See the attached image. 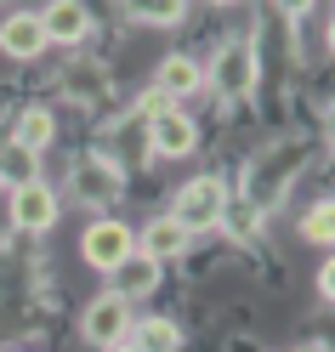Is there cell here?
Returning a JSON list of instances; mask_svg holds the SVG:
<instances>
[{
  "instance_id": "19",
  "label": "cell",
  "mask_w": 335,
  "mask_h": 352,
  "mask_svg": "<svg viewBox=\"0 0 335 352\" xmlns=\"http://www.w3.org/2000/svg\"><path fill=\"white\" fill-rule=\"evenodd\" d=\"M318 290H324V301H335V250H329V261L318 267Z\"/></svg>"
},
{
  "instance_id": "22",
  "label": "cell",
  "mask_w": 335,
  "mask_h": 352,
  "mask_svg": "<svg viewBox=\"0 0 335 352\" xmlns=\"http://www.w3.org/2000/svg\"><path fill=\"white\" fill-rule=\"evenodd\" d=\"M329 52H335V17H329Z\"/></svg>"
},
{
  "instance_id": "10",
  "label": "cell",
  "mask_w": 335,
  "mask_h": 352,
  "mask_svg": "<svg viewBox=\"0 0 335 352\" xmlns=\"http://www.w3.org/2000/svg\"><path fill=\"white\" fill-rule=\"evenodd\" d=\"M199 85H205V69H199L193 57H165V63H160V74H153V91H160L165 102L193 97Z\"/></svg>"
},
{
  "instance_id": "18",
  "label": "cell",
  "mask_w": 335,
  "mask_h": 352,
  "mask_svg": "<svg viewBox=\"0 0 335 352\" xmlns=\"http://www.w3.org/2000/svg\"><path fill=\"white\" fill-rule=\"evenodd\" d=\"M301 239H307V245H335V199L307 205V216H301Z\"/></svg>"
},
{
  "instance_id": "20",
  "label": "cell",
  "mask_w": 335,
  "mask_h": 352,
  "mask_svg": "<svg viewBox=\"0 0 335 352\" xmlns=\"http://www.w3.org/2000/svg\"><path fill=\"white\" fill-rule=\"evenodd\" d=\"M273 6H279V12H307L312 0H273Z\"/></svg>"
},
{
  "instance_id": "23",
  "label": "cell",
  "mask_w": 335,
  "mask_h": 352,
  "mask_svg": "<svg viewBox=\"0 0 335 352\" xmlns=\"http://www.w3.org/2000/svg\"><path fill=\"white\" fill-rule=\"evenodd\" d=\"M210 6H239V0H210Z\"/></svg>"
},
{
  "instance_id": "14",
  "label": "cell",
  "mask_w": 335,
  "mask_h": 352,
  "mask_svg": "<svg viewBox=\"0 0 335 352\" xmlns=\"http://www.w3.org/2000/svg\"><path fill=\"white\" fill-rule=\"evenodd\" d=\"M125 341L137 352H176V346H182V329H176L171 318H137Z\"/></svg>"
},
{
  "instance_id": "11",
  "label": "cell",
  "mask_w": 335,
  "mask_h": 352,
  "mask_svg": "<svg viewBox=\"0 0 335 352\" xmlns=\"http://www.w3.org/2000/svg\"><path fill=\"white\" fill-rule=\"evenodd\" d=\"M74 182H80V199L108 205V199H120L125 176H120L114 165H108V160H80V165H74Z\"/></svg>"
},
{
  "instance_id": "5",
  "label": "cell",
  "mask_w": 335,
  "mask_h": 352,
  "mask_svg": "<svg viewBox=\"0 0 335 352\" xmlns=\"http://www.w3.org/2000/svg\"><path fill=\"white\" fill-rule=\"evenodd\" d=\"M57 210H63L57 193L40 182V176L23 182V188H12V228L17 233H52L57 228Z\"/></svg>"
},
{
  "instance_id": "9",
  "label": "cell",
  "mask_w": 335,
  "mask_h": 352,
  "mask_svg": "<svg viewBox=\"0 0 335 352\" xmlns=\"http://www.w3.org/2000/svg\"><path fill=\"white\" fill-rule=\"evenodd\" d=\"M188 239H193V233L176 222V216H153V222L137 233V250H142V256H153V261L165 267L171 256H182V250H188Z\"/></svg>"
},
{
  "instance_id": "3",
  "label": "cell",
  "mask_w": 335,
  "mask_h": 352,
  "mask_svg": "<svg viewBox=\"0 0 335 352\" xmlns=\"http://www.w3.org/2000/svg\"><path fill=\"white\" fill-rule=\"evenodd\" d=\"M205 85H216V97H250L256 91V52L244 46V40H233V46H221L216 63L205 69Z\"/></svg>"
},
{
  "instance_id": "24",
  "label": "cell",
  "mask_w": 335,
  "mask_h": 352,
  "mask_svg": "<svg viewBox=\"0 0 335 352\" xmlns=\"http://www.w3.org/2000/svg\"><path fill=\"white\" fill-rule=\"evenodd\" d=\"M296 352H318V346H296Z\"/></svg>"
},
{
  "instance_id": "12",
  "label": "cell",
  "mask_w": 335,
  "mask_h": 352,
  "mask_svg": "<svg viewBox=\"0 0 335 352\" xmlns=\"http://www.w3.org/2000/svg\"><path fill=\"white\" fill-rule=\"evenodd\" d=\"M114 278H120V296H125V301H142V296L160 290V261L142 256V250H131L120 267H114Z\"/></svg>"
},
{
  "instance_id": "21",
  "label": "cell",
  "mask_w": 335,
  "mask_h": 352,
  "mask_svg": "<svg viewBox=\"0 0 335 352\" xmlns=\"http://www.w3.org/2000/svg\"><path fill=\"white\" fill-rule=\"evenodd\" d=\"M108 352H137V346H131V341H120V346H108Z\"/></svg>"
},
{
  "instance_id": "16",
  "label": "cell",
  "mask_w": 335,
  "mask_h": 352,
  "mask_svg": "<svg viewBox=\"0 0 335 352\" xmlns=\"http://www.w3.org/2000/svg\"><path fill=\"white\" fill-rule=\"evenodd\" d=\"M34 160H40L34 148H23V142H6V148H0V182H6V188H23V182H34Z\"/></svg>"
},
{
  "instance_id": "6",
  "label": "cell",
  "mask_w": 335,
  "mask_h": 352,
  "mask_svg": "<svg viewBox=\"0 0 335 352\" xmlns=\"http://www.w3.org/2000/svg\"><path fill=\"white\" fill-rule=\"evenodd\" d=\"M148 148L160 153V160H188L199 148V125L182 114V108H160V114L148 120Z\"/></svg>"
},
{
  "instance_id": "8",
  "label": "cell",
  "mask_w": 335,
  "mask_h": 352,
  "mask_svg": "<svg viewBox=\"0 0 335 352\" xmlns=\"http://www.w3.org/2000/svg\"><path fill=\"white\" fill-rule=\"evenodd\" d=\"M0 52L17 57V63H29L46 52V29H40V17L34 12H12L6 23H0Z\"/></svg>"
},
{
  "instance_id": "1",
  "label": "cell",
  "mask_w": 335,
  "mask_h": 352,
  "mask_svg": "<svg viewBox=\"0 0 335 352\" xmlns=\"http://www.w3.org/2000/svg\"><path fill=\"white\" fill-rule=\"evenodd\" d=\"M171 216H176L188 233L216 228L221 216H228V188H221V176H193V182H182V188H176Z\"/></svg>"
},
{
  "instance_id": "2",
  "label": "cell",
  "mask_w": 335,
  "mask_h": 352,
  "mask_svg": "<svg viewBox=\"0 0 335 352\" xmlns=\"http://www.w3.org/2000/svg\"><path fill=\"white\" fill-rule=\"evenodd\" d=\"M131 250H137V233H131L125 222H114V216H97V222L80 233V261L91 273H114Z\"/></svg>"
},
{
  "instance_id": "15",
  "label": "cell",
  "mask_w": 335,
  "mask_h": 352,
  "mask_svg": "<svg viewBox=\"0 0 335 352\" xmlns=\"http://www.w3.org/2000/svg\"><path fill=\"white\" fill-rule=\"evenodd\" d=\"M120 12L137 17V23H148V29H171V23H182L188 0H120Z\"/></svg>"
},
{
  "instance_id": "13",
  "label": "cell",
  "mask_w": 335,
  "mask_h": 352,
  "mask_svg": "<svg viewBox=\"0 0 335 352\" xmlns=\"http://www.w3.org/2000/svg\"><path fill=\"white\" fill-rule=\"evenodd\" d=\"M296 165H301V153H296V148L279 153V165H267V170L256 165V170H250V199H256L261 210H267V205H279V193H284V182H290V170H296Z\"/></svg>"
},
{
  "instance_id": "4",
  "label": "cell",
  "mask_w": 335,
  "mask_h": 352,
  "mask_svg": "<svg viewBox=\"0 0 335 352\" xmlns=\"http://www.w3.org/2000/svg\"><path fill=\"white\" fill-rule=\"evenodd\" d=\"M131 324H137V318H131V301L120 296V290H108V296H97L91 307H85V341H91V346H120L125 336H131Z\"/></svg>"
},
{
  "instance_id": "7",
  "label": "cell",
  "mask_w": 335,
  "mask_h": 352,
  "mask_svg": "<svg viewBox=\"0 0 335 352\" xmlns=\"http://www.w3.org/2000/svg\"><path fill=\"white\" fill-rule=\"evenodd\" d=\"M40 29H46V46H80L85 34H91V12L80 6V0H46V12H40Z\"/></svg>"
},
{
  "instance_id": "17",
  "label": "cell",
  "mask_w": 335,
  "mask_h": 352,
  "mask_svg": "<svg viewBox=\"0 0 335 352\" xmlns=\"http://www.w3.org/2000/svg\"><path fill=\"white\" fill-rule=\"evenodd\" d=\"M52 137H57V120L46 114V108H29V114L17 120V137H12V142H23V148L40 153V148H52Z\"/></svg>"
}]
</instances>
